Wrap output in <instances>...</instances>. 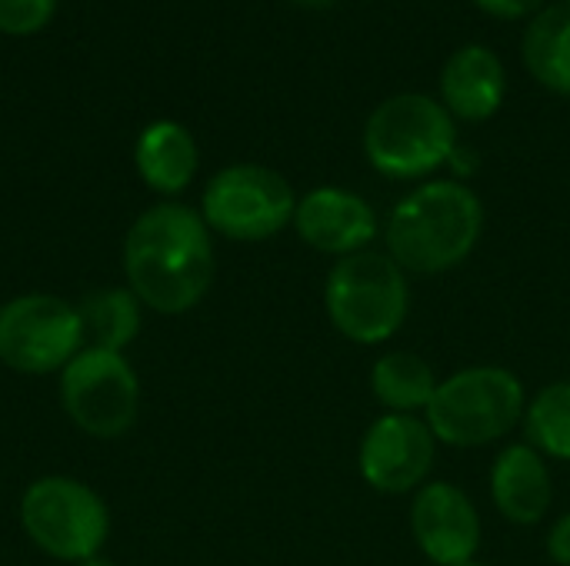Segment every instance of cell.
<instances>
[{"label": "cell", "instance_id": "6", "mask_svg": "<svg viewBox=\"0 0 570 566\" xmlns=\"http://www.w3.org/2000/svg\"><path fill=\"white\" fill-rule=\"evenodd\" d=\"M20 527L37 550L63 564L97 557L110 534L104 497L77 477H37L20 497Z\"/></svg>", "mask_w": 570, "mask_h": 566}, {"label": "cell", "instance_id": "20", "mask_svg": "<svg viewBox=\"0 0 570 566\" xmlns=\"http://www.w3.org/2000/svg\"><path fill=\"white\" fill-rule=\"evenodd\" d=\"M57 13V0H0V33L27 37L43 30Z\"/></svg>", "mask_w": 570, "mask_h": 566}, {"label": "cell", "instance_id": "25", "mask_svg": "<svg viewBox=\"0 0 570 566\" xmlns=\"http://www.w3.org/2000/svg\"><path fill=\"white\" fill-rule=\"evenodd\" d=\"M464 566H488V564H478V560H474V564H464Z\"/></svg>", "mask_w": 570, "mask_h": 566}, {"label": "cell", "instance_id": "11", "mask_svg": "<svg viewBox=\"0 0 570 566\" xmlns=\"http://www.w3.org/2000/svg\"><path fill=\"white\" fill-rule=\"evenodd\" d=\"M411 537L434 566H464L481 550V514L451 480H428L411 497Z\"/></svg>", "mask_w": 570, "mask_h": 566}, {"label": "cell", "instance_id": "23", "mask_svg": "<svg viewBox=\"0 0 570 566\" xmlns=\"http://www.w3.org/2000/svg\"><path fill=\"white\" fill-rule=\"evenodd\" d=\"M291 3H297V7H307V10H321V7H331L334 0H291Z\"/></svg>", "mask_w": 570, "mask_h": 566}, {"label": "cell", "instance_id": "8", "mask_svg": "<svg viewBox=\"0 0 570 566\" xmlns=\"http://www.w3.org/2000/svg\"><path fill=\"white\" fill-rule=\"evenodd\" d=\"M60 404L80 434L94 440H117L140 414L137 370L117 350L83 347L60 370Z\"/></svg>", "mask_w": 570, "mask_h": 566}, {"label": "cell", "instance_id": "3", "mask_svg": "<svg viewBox=\"0 0 570 566\" xmlns=\"http://www.w3.org/2000/svg\"><path fill=\"white\" fill-rule=\"evenodd\" d=\"M528 390L521 377L498 364H474L444 377L424 410L438 444L481 450L511 437L524 424Z\"/></svg>", "mask_w": 570, "mask_h": 566}, {"label": "cell", "instance_id": "7", "mask_svg": "<svg viewBox=\"0 0 570 566\" xmlns=\"http://www.w3.org/2000/svg\"><path fill=\"white\" fill-rule=\"evenodd\" d=\"M297 193L284 173L264 163H230L200 193V217L210 234L234 244H261L294 224Z\"/></svg>", "mask_w": 570, "mask_h": 566}, {"label": "cell", "instance_id": "17", "mask_svg": "<svg viewBox=\"0 0 570 566\" xmlns=\"http://www.w3.org/2000/svg\"><path fill=\"white\" fill-rule=\"evenodd\" d=\"M521 57L528 73L551 93L570 97V7L548 3L528 20Z\"/></svg>", "mask_w": 570, "mask_h": 566}, {"label": "cell", "instance_id": "1", "mask_svg": "<svg viewBox=\"0 0 570 566\" xmlns=\"http://www.w3.org/2000/svg\"><path fill=\"white\" fill-rule=\"evenodd\" d=\"M214 234L200 210L164 200L147 207L124 237V277L154 314L194 310L214 284Z\"/></svg>", "mask_w": 570, "mask_h": 566}, {"label": "cell", "instance_id": "12", "mask_svg": "<svg viewBox=\"0 0 570 566\" xmlns=\"http://www.w3.org/2000/svg\"><path fill=\"white\" fill-rule=\"evenodd\" d=\"M291 227L311 250L334 260L371 250V244L381 237L377 210L347 187H314L297 197Z\"/></svg>", "mask_w": 570, "mask_h": 566}, {"label": "cell", "instance_id": "24", "mask_svg": "<svg viewBox=\"0 0 570 566\" xmlns=\"http://www.w3.org/2000/svg\"><path fill=\"white\" fill-rule=\"evenodd\" d=\"M77 566H117V564H114V560H107V557H100V554H97V557H90V560H83V564H77Z\"/></svg>", "mask_w": 570, "mask_h": 566}, {"label": "cell", "instance_id": "14", "mask_svg": "<svg viewBox=\"0 0 570 566\" xmlns=\"http://www.w3.org/2000/svg\"><path fill=\"white\" fill-rule=\"evenodd\" d=\"M488 490L494 510L514 524V527H538L554 500L551 467L548 457H541L528 440L508 444L488 474Z\"/></svg>", "mask_w": 570, "mask_h": 566}, {"label": "cell", "instance_id": "22", "mask_svg": "<svg viewBox=\"0 0 570 566\" xmlns=\"http://www.w3.org/2000/svg\"><path fill=\"white\" fill-rule=\"evenodd\" d=\"M544 550L554 566H570V510H564L544 534Z\"/></svg>", "mask_w": 570, "mask_h": 566}, {"label": "cell", "instance_id": "4", "mask_svg": "<svg viewBox=\"0 0 570 566\" xmlns=\"http://www.w3.org/2000/svg\"><path fill=\"white\" fill-rule=\"evenodd\" d=\"M458 147V120L421 90L381 100L364 123V157L391 180H424L448 167Z\"/></svg>", "mask_w": 570, "mask_h": 566}, {"label": "cell", "instance_id": "21", "mask_svg": "<svg viewBox=\"0 0 570 566\" xmlns=\"http://www.w3.org/2000/svg\"><path fill=\"white\" fill-rule=\"evenodd\" d=\"M471 3L494 20H531L548 7L544 0H471Z\"/></svg>", "mask_w": 570, "mask_h": 566}, {"label": "cell", "instance_id": "19", "mask_svg": "<svg viewBox=\"0 0 570 566\" xmlns=\"http://www.w3.org/2000/svg\"><path fill=\"white\" fill-rule=\"evenodd\" d=\"M528 444L548 460H570V380L541 387L524 410Z\"/></svg>", "mask_w": 570, "mask_h": 566}, {"label": "cell", "instance_id": "18", "mask_svg": "<svg viewBox=\"0 0 570 566\" xmlns=\"http://www.w3.org/2000/svg\"><path fill=\"white\" fill-rule=\"evenodd\" d=\"M77 317L83 330V347L124 354L140 334L144 304L130 294V287H104L77 304Z\"/></svg>", "mask_w": 570, "mask_h": 566}, {"label": "cell", "instance_id": "16", "mask_svg": "<svg viewBox=\"0 0 570 566\" xmlns=\"http://www.w3.org/2000/svg\"><path fill=\"white\" fill-rule=\"evenodd\" d=\"M438 384V370L414 350H387L371 364V394L384 414L424 417Z\"/></svg>", "mask_w": 570, "mask_h": 566}, {"label": "cell", "instance_id": "9", "mask_svg": "<svg viewBox=\"0 0 570 566\" xmlns=\"http://www.w3.org/2000/svg\"><path fill=\"white\" fill-rule=\"evenodd\" d=\"M83 350L77 304L53 294H23L0 307V364L47 377L60 374Z\"/></svg>", "mask_w": 570, "mask_h": 566}, {"label": "cell", "instance_id": "2", "mask_svg": "<svg viewBox=\"0 0 570 566\" xmlns=\"http://www.w3.org/2000/svg\"><path fill=\"white\" fill-rule=\"evenodd\" d=\"M484 234V203L451 177L424 180L384 220V250L407 277H438L461 267Z\"/></svg>", "mask_w": 570, "mask_h": 566}, {"label": "cell", "instance_id": "15", "mask_svg": "<svg viewBox=\"0 0 570 566\" xmlns=\"http://www.w3.org/2000/svg\"><path fill=\"white\" fill-rule=\"evenodd\" d=\"M134 167L154 193L177 197L194 183L197 167H200V150H197L194 133L184 123L154 120L137 133Z\"/></svg>", "mask_w": 570, "mask_h": 566}, {"label": "cell", "instance_id": "5", "mask_svg": "<svg viewBox=\"0 0 570 566\" xmlns=\"http://www.w3.org/2000/svg\"><path fill=\"white\" fill-rule=\"evenodd\" d=\"M324 314L331 327L361 347H381L401 334L411 314V277L387 250H361L334 260L324 280Z\"/></svg>", "mask_w": 570, "mask_h": 566}, {"label": "cell", "instance_id": "13", "mask_svg": "<svg viewBox=\"0 0 570 566\" xmlns=\"http://www.w3.org/2000/svg\"><path fill=\"white\" fill-rule=\"evenodd\" d=\"M438 93L454 120L481 123L501 110L508 97V70L491 47L464 43L444 60Z\"/></svg>", "mask_w": 570, "mask_h": 566}, {"label": "cell", "instance_id": "26", "mask_svg": "<svg viewBox=\"0 0 570 566\" xmlns=\"http://www.w3.org/2000/svg\"><path fill=\"white\" fill-rule=\"evenodd\" d=\"M561 3H564V7H570V0H561Z\"/></svg>", "mask_w": 570, "mask_h": 566}, {"label": "cell", "instance_id": "10", "mask_svg": "<svg viewBox=\"0 0 570 566\" xmlns=\"http://www.w3.org/2000/svg\"><path fill=\"white\" fill-rule=\"evenodd\" d=\"M438 447L424 417L381 414L357 444V474L384 497H414L434 474Z\"/></svg>", "mask_w": 570, "mask_h": 566}]
</instances>
